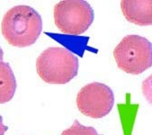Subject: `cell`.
I'll return each mask as SVG.
<instances>
[{"mask_svg":"<svg viewBox=\"0 0 152 135\" xmlns=\"http://www.w3.org/2000/svg\"><path fill=\"white\" fill-rule=\"evenodd\" d=\"M42 20L33 7L21 5L9 9L3 17L1 31L7 42L15 47L33 45L41 35Z\"/></svg>","mask_w":152,"mask_h":135,"instance_id":"6da1fadb","label":"cell"},{"mask_svg":"<svg viewBox=\"0 0 152 135\" xmlns=\"http://www.w3.org/2000/svg\"><path fill=\"white\" fill-rule=\"evenodd\" d=\"M78 59L65 48L50 47L36 60L40 78L48 84L63 85L72 80L78 72Z\"/></svg>","mask_w":152,"mask_h":135,"instance_id":"7a4b0ae2","label":"cell"},{"mask_svg":"<svg viewBox=\"0 0 152 135\" xmlns=\"http://www.w3.org/2000/svg\"><path fill=\"white\" fill-rule=\"evenodd\" d=\"M113 57L123 71L141 74L152 66V43L140 35H127L113 50Z\"/></svg>","mask_w":152,"mask_h":135,"instance_id":"3957f363","label":"cell"},{"mask_svg":"<svg viewBox=\"0 0 152 135\" xmlns=\"http://www.w3.org/2000/svg\"><path fill=\"white\" fill-rule=\"evenodd\" d=\"M94 10L83 0H64L54 7V22L63 33L80 35L93 23Z\"/></svg>","mask_w":152,"mask_h":135,"instance_id":"277c9868","label":"cell"},{"mask_svg":"<svg viewBox=\"0 0 152 135\" xmlns=\"http://www.w3.org/2000/svg\"><path fill=\"white\" fill-rule=\"evenodd\" d=\"M114 94L106 85L99 82L83 87L77 95L78 110L86 116L99 119L106 116L113 109Z\"/></svg>","mask_w":152,"mask_h":135,"instance_id":"5b68a950","label":"cell"},{"mask_svg":"<svg viewBox=\"0 0 152 135\" xmlns=\"http://www.w3.org/2000/svg\"><path fill=\"white\" fill-rule=\"evenodd\" d=\"M121 8L130 23L140 26L152 25V0H123Z\"/></svg>","mask_w":152,"mask_h":135,"instance_id":"8992f818","label":"cell"},{"mask_svg":"<svg viewBox=\"0 0 152 135\" xmlns=\"http://www.w3.org/2000/svg\"><path fill=\"white\" fill-rule=\"evenodd\" d=\"M16 90V80L9 63L0 61V104L12 100Z\"/></svg>","mask_w":152,"mask_h":135,"instance_id":"52a82bcc","label":"cell"},{"mask_svg":"<svg viewBox=\"0 0 152 135\" xmlns=\"http://www.w3.org/2000/svg\"><path fill=\"white\" fill-rule=\"evenodd\" d=\"M60 135H102L98 134L94 127H87L82 125L77 120H75L73 124L64 130Z\"/></svg>","mask_w":152,"mask_h":135,"instance_id":"ba28073f","label":"cell"},{"mask_svg":"<svg viewBox=\"0 0 152 135\" xmlns=\"http://www.w3.org/2000/svg\"><path fill=\"white\" fill-rule=\"evenodd\" d=\"M141 91L147 102L152 106V74L143 80L141 85Z\"/></svg>","mask_w":152,"mask_h":135,"instance_id":"9c48e42d","label":"cell"},{"mask_svg":"<svg viewBox=\"0 0 152 135\" xmlns=\"http://www.w3.org/2000/svg\"><path fill=\"white\" fill-rule=\"evenodd\" d=\"M8 130V127L3 123V118L0 115V135H5V132Z\"/></svg>","mask_w":152,"mask_h":135,"instance_id":"30bf717a","label":"cell"},{"mask_svg":"<svg viewBox=\"0 0 152 135\" xmlns=\"http://www.w3.org/2000/svg\"><path fill=\"white\" fill-rule=\"evenodd\" d=\"M3 57H4V52H3L1 47H0V61H3Z\"/></svg>","mask_w":152,"mask_h":135,"instance_id":"8fae6325","label":"cell"}]
</instances>
